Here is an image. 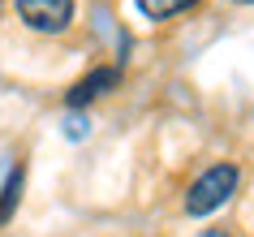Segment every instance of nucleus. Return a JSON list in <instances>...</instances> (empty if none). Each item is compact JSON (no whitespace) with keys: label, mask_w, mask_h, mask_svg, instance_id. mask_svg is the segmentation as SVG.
Segmentation results:
<instances>
[{"label":"nucleus","mask_w":254,"mask_h":237,"mask_svg":"<svg viewBox=\"0 0 254 237\" xmlns=\"http://www.w3.org/2000/svg\"><path fill=\"white\" fill-rule=\"evenodd\" d=\"M117 82H121V69H117V65L91 69V74H86V78H82V82H73V86H69L65 104H69V108H86V104H91V99H99V95H108V91H112V86H117Z\"/></svg>","instance_id":"nucleus-3"},{"label":"nucleus","mask_w":254,"mask_h":237,"mask_svg":"<svg viewBox=\"0 0 254 237\" xmlns=\"http://www.w3.org/2000/svg\"><path fill=\"white\" fill-rule=\"evenodd\" d=\"M237 181H241L237 164H211V168L186 190V211L190 216H211V211H220L228 198H233Z\"/></svg>","instance_id":"nucleus-1"},{"label":"nucleus","mask_w":254,"mask_h":237,"mask_svg":"<svg viewBox=\"0 0 254 237\" xmlns=\"http://www.w3.org/2000/svg\"><path fill=\"white\" fill-rule=\"evenodd\" d=\"M198 237H228V233H220V229H207V233H198Z\"/></svg>","instance_id":"nucleus-7"},{"label":"nucleus","mask_w":254,"mask_h":237,"mask_svg":"<svg viewBox=\"0 0 254 237\" xmlns=\"http://www.w3.org/2000/svg\"><path fill=\"white\" fill-rule=\"evenodd\" d=\"M134 4L151 22H164V17H173V13H186L190 4H198V0H134Z\"/></svg>","instance_id":"nucleus-5"},{"label":"nucleus","mask_w":254,"mask_h":237,"mask_svg":"<svg viewBox=\"0 0 254 237\" xmlns=\"http://www.w3.org/2000/svg\"><path fill=\"white\" fill-rule=\"evenodd\" d=\"M237 4H254V0H237Z\"/></svg>","instance_id":"nucleus-8"},{"label":"nucleus","mask_w":254,"mask_h":237,"mask_svg":"<svg viewBox=\"0 0 254 237\" xmlns=\"http://www.w3.org/2000/svg\"><path fill=\"white\" fill-rule=\"evenodd\" d=\"M22 185H26V168L17 164V168L9 172V181H4V190H0V224H4V220H13L17 203H22Z\"/></svg>","instance_id":"nucleus-4"},{"label":"nucleus","mask_w":254,"mask_h":237,"mask_svg":"<svg viewBox=\"0 0 254 237\" xmlns=\"http://www.w3.org/2000/svg\"><path fill=\"white\" fill-rule=\"evenodd\" d=\"M86 134H91V121H86V117H69L65 121V138L78 143V138H86Z\"/></svg>","instance_id":"nucleus-6"},{"label":"nucleus","mask_w":254,"mask_h":237,"mask_svg":"<svg viewBox=\"0 0 254 237\" xmlns=\"http://www.w3.org/2000/svg\"><path fill=\"white\" fill-rule=\"evenodd\" d=\"M17 17L39 35H61L73 22V0H13Z\"/></svg>","instance_id":"nucleus-2"}]
</instances>
